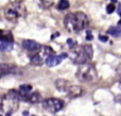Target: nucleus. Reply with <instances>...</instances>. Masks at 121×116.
I'll list each match as a JSON object with an SVG mask.
<instances>
[{
    "label": "nucleus",
    "mask_w": 121,
    "mask_h": 116,
    "mask_svg": "<svg viewBox=\"0 0 121 116\" xmlns=\"http://www.w3.org/2000/svg\"><path fill=\"white\" fill-rule=\"evenodd\" d=\"M89 25V18L83 12L69 13L64 18V26L67 31L71 33H79Z\"/></svg>",
    "instance_id": "obj_1"
},
{
    "label": "nucleus",
    "mask_w": 121,
    "mask_h": 116,
    "mask_svg": "<svg viewBox=\"0 0 121 116\" xmlns=\"http://www.w3.org/2000/svg\"><path fill=\"white\" fill-rule=\"evenodd\" d=\"M94 50L90 45H75L71 48L70 51V59L73 63L84 64L89 62L92 59Z\"/></svg>",
    "instance_id": "obj_2"
},
{
    "label": "nucleus",
    "mask_w": 121,
    "mask_h": 116,
    "mask_svg": "<svg viewBox=\"0 0 121 116\" xmlns=\"http://www.w3.org/2000/svg\"><path fill=\"white\" fill-rule=\"evenodd\" d=\"M27 15V9L20 2H11L4 8V16L11 22H18Z\"/></svg>",
    "instance_id": "obj_3"
},
{
    "label": "nucleus",
    "mask_w": 121,
    "mask_h": 116,
    "mask_svg": "<svg viewBox=\"0 0 121 116\" xmlns=\"http://www.w3.org/2000/svg\"><path fill=\"white\" fill-rule=\"evenodd\" d=\"M75 76H77L79 81L84 83H88V82H94L96 80L97 77H98V72H97L95 65L87 62V63L84 64H80Z\"/></svg>",
    "instance_id": "obj_4"
},
{
    "label": "nucleus",
    "mask_w": 121,
    "mask_h": 116,
    "mask_svg": "<svg viewBox=\"0 0 121 116\" xmlns=\"http://www.w3.org/2000/svg\"><path fill=\"white\" fill-rule=\"evenodd\" d=\"M19 97L18 92L16 91H10L6 95H3L2 99V111L4 113H12L16 111L19 107Z\"/></svg>",
    "instance_id": "obj_5"
},
{
    "label": "nucleus",
    "mask_w": 121,
    "mask_h": 116,
    "mask_svg": "<svg viewBox=\"0 0 121 116\" xmlns=\"http://www.w3.org/2000/svg\"><path fill=\"white\" fill-rule=\"evenodd\" d=\"M52 54H54V51H53V49L51 48V47L43 46L42 49H40L37 53H35V54L31 58L30 61H31L32 65L39 66V65H43L44 63H46V60Z\"/></svg>",
    "instance_id": "obj_6"
},
{
    "label": "nucleus",
    "mask_w": 121,
    "mask_h": 116,
    "mask_svg": "<svg viewBox=\"0 0 121 116\" xmlns=\"http://www.w3.org/2000/svg\"><path fill=\"white\" fill-rule=\"evenodd\" d=\"M43 108L50 113H56L60 111L64 107V102L57 98H49L43 101Z\"/></svg>",
    "instance_id": "obj_7"
},
{
    "label": "nucleus",
    "mask_w": 121,
    "mask_h": 116,
    "mask_svg": "<svg viewBox=\"0 0 121 116\" xmlns=\"http://www.w3.org/2000/svg\"><path fill=\"white\" fill-rule=\"evenodd\" d=\"M42 45L39 43L35 42V40H22V48L26 49L27 51L31 53H37L38 51L42 49Z\"/></svg>",
    "instance_id": "obj_8"
},
{
    "label": "nucleus",
    "mask_w": 121,
    "mask_h": 116,
    "mask_svg": "<svg viewBox=\"0 0 121 116\" xmlns=\"http://www.w3.org/2000/svg\"><path fill=\"white\" fill-rule=\"evenodd\" d=\"M19 97H20V100L30 102V103H38L42 100V96H40L39 93H29L26 94V95H20L19 94Z\"/></svg>",
    "instance_id": "obj_9"
},
{
    "label": "nucleus",
    "mask_w": 121,
    "mask_h": 116,
    "mask_svg": "<svg viewBox=\"0 0 121 116\" xmlns=\"http://www.w3.org/2000/svg\"><path fill=\"white\" fill-rule=\"evenodd\" d=\"M66 58H67V53H62L60 55L52 54L46 60V64L48 67H54V66L59 65L60 62L64 59H66Z\"/></svg>",
    "instance_id": "obj_10"
},
{
    "label": "nucleus",
    "mask_w": 121,
    "mask_h": 116,
    "mask_svg": "<svg viewBox=\"0 0 121 116\" xmlns=\"http://www.w3.org/2000/svg\"><path fill=\"white\" fill-rule=\"evenodd\" d=\"M84 93L83 89L80 85H69L68 89H67V94L70 98H77L82 96V94Z\"/></svg>",
    "instance_id": "obj_11"
},
{
    "label": "nucleus",
    "mask_w": 121,
    "mask_h": 116,
    "mask_svg": "<svg viewBox=\"0 0 121 116\" xmlns=\"http://www.w3.org/2000/svg\"><path fill=\"white\" fill-rule=\"evenodd\" d=\"M15 70H16V67L12 64H0V78L9 74H12Z\"/></svg>",
    "instance_id": "obj_12"
},
{
    "label": "nucleus",
    "mask_w": 121,
    "mask_h": 116,
    "mask_svg": "<svg viewBox=\"0 0 121 116\" xmlns=\"http://www.w3.org/2000/svg\"><path fill=\"white\" fill-rule=\"evenodd\" d=\"M0 40H1V42L13 43L14 38H13L12 32L8 31V30H0Z\"/></svg>",
    "instance_id": "obj_13"
},
{
    "label": "nucleus",
    "mask_w": 121,
    "mask_h": 116,
    "mask_svg": "<svg viewBox=\"0 0 121 116\" xmlns=\"http://www.w3.org/2000/svg\"><path fill=\"white\" fill-rule=\"evenodd\" d=\"M69 85H70L69 82H67L64 79H59V80L55 81V86H56V89L60 92H67Z\"/></svg>",
    "instance_id": "obj_14"
},
{
    "label": "nucleus",
    "mask_w": 121,
    "mask_h": 116,
    "mask_svg": "<svg viewBox=\"0 0 121 116\" xmlns=\"http://www.w3.org/2000/svg\"><path fill=\"white\" fill-rule=\"evenodd\" d=\"M107 34H111V35L115 36V37H119V36H121V27H119V26L111 27L107 30Z\"/></svg>",
    "instance_id": "obj_15"
},
{
    "label": "nucleus",
    "mask_w": 121,
    "mask_h": 116,
    "mask_svg": "<svg viewBox=\"0 0 121 116\" xmlns=\"http://www.w3.org/2000/svg\"><path fill=\"white\" fill-rule=\"evenodd\" d=\"M31 91H32V86L30 84H22L19 86L18 93L20 94V95H26V94L31 93Z\"/></svg>",
    "instance_id": "obj_16"
},
{
    "label": "nucleus",
    "mask_w": 121,
    "mask_h": 116,
    "mask_svg": "<svg viewBox=\"0 0 121 116\" xmlns=\"http://www.w3.org/2000/svg\"><path fill=\"white\" fill-rule=\"evenodd\" d=\"M13 48V43H8V42H1L0 40V51H10Z\"/></svg>",
    "instance_id": "obj_17"
},
{
    "label": "nucleus",
    "mask_w": 121,
    "mask_h": 116,
    "mask_svg": "<svg viewBox=\"0 0 121 116\" xmlns=\"http://www.w3.org/2000/svg\"><path fill=\"white\" fill-rule=\"evenodd\" d=\"M69 8V1L68 0H60L59 4H57V9L60 11L67 10Z\"/></svg>",
    "instance_id": "obj_18"
},
{
    "label": "nucleus",
    "mask_w": 121,
    "mask_h": 116,
    "mask_svg": "<svg viewBox=\"0 0 121 116\" xmlns=\"http://www.w3.org/2000/svg\"><path fill=\"white\" fill-rule=\"evenodd\" d=\"M115 10H116L115 3H109V4H107V6H106V12H107V14H112V13H113Z\"/></svg>",
    "instance_id": "obj_19"
},
{
    "label": "nucleus",
    "mask_w": 121,
    "mask_h": 116,
    "mask_svg": "<svg viewBox=\"0 0 121 116\" xmlns=\"http://www.w3.org/2000/svg\"><path fill=\"white\" fill-rule=\"evenodd\" d=\"M67 44L69 45V47H70V49H71L72 47H74L75 45H77V42H74V40H71V38H68V40H67Z\"/></svg>",
    "instance_id": "obj_20"
},
{
    "label": "nucleus",
    "mask_w": 121,
    "mask_h": 116,
    "mask_svg": "<svg viewBox=\"0 0 121 116\" xmlns=\"http://www.w3.org/2000/svg\"><path fill=\"white\" fill-rule=\"evenodd\" d=\"M86 40H94V36H92V33L90 30H88L87 32H86Z\"/></svg>",
    "instance_id": "obj_21"
},
{
    "label": "nucleus",
    "mask_w": 121,
    "mask_h": 116,
    "mask_svg": "<svg viewBox=\"0 0 121 116\" xmlns=\"http://www.w3.org/2000/svg\"><path fill=\"white\" fill-rule=\"evenodd\" d=\"M99 40H100L101 42L105 43V42H107V40H108V37H107L106 35H99Z\"/></svg>",
    "instance_id": "obj_22"
},
{
    "label": "nucleus",
    "mask_w": 121,
    "mask_h": 116,
    "mask_svg": "<svg viewBox=\"0 0 121 116\" xmlns=\"http://www.w3.org/2000/svg\"><path fill=\"white\" fill-rule=\"evenodd\" d=\"M2 99H3V96H0V113H2Z\"/></svg>",
    "instance_id": "obj_23"
},
{
    "label": "nucleus",
    "mask_w": 121,
    "mask_h": 116,
    "mask_svg": "<svg viewBox=\"0 0 121 116\" xmlns=\"http://www.w3.org/2000/svg\"><path fill=\"white\" fill-rule=\"evenodd\" d=\"M117 13L119 14V16H121V3L118 4V8H117Z\"/></svg>",
    "instance_id": "obj_24"
},
{
    "label": "nucleus",
    "mask_w": 121,
    "mask_h": 116,
    "mask_svg": "<svg viewBox=\"0 0 121 116\" xmlns=\"http://www.w3.org/2000/svg\"><path fill=\"white\" fill-rule=\"evenodd\" d=\"M57 35H60V33H55V34H53V35H52V37H51V38H52V40H54V38L56 37Z\"/></svg>",
    "instance_id": "obj_25"
},
{
    "label": "nucleus",
    "mask_w": 121,
    "mask_h": 116,
    "mask_svg": "<svg viewBox=\"0 0 121 116\" xmlns=\"http://www.w3.org/2000/svg\"><path fill=\"white\" fill-rule=\"evenodd\" d=\"M22 115L23 116H28V115H29V112H28V111H25V112L22 113Z\"/></svg>",
    "instance_id": "obj_26"
},
{
    "label": "nucleus",
    "mask_w": 121,
    "mask_h": 116,
    "mask_svg": "<svg viewBox=\"0 0 121 116\" xmlns=\"http://www.w3.org/2000/svg\"><path fill=\"white\" fill-rule=\"evenodd\" d=\"M119 89H121V78L119 79Z\"/></svg>",
    "instance_id": "obj_27"
},
{
    "label": "nucleus",
    "mask_w": 121,
    "mask_h": 116,
    "mask_svg": "<svg viewBox=\"0 0 121 116\" xmlns=\"http://www.w3.org/2000/svg\"><path fill=\"white\" fill-rule=\"evenodd\" d=\"M5 116H12V113H5Z\"/></svg>",
    "instance_id": "obj_28"
},
{
    "label": "nucleus",
    "mask_w": 121,
    "mask_h": 116,
    "mask_svg": "<svg viewBox=\"0 0 121 116\" xmlns=\"http://www.w3.org/2000/svg\"><path fill=\"white\" fill-rule=\"evenodd\" d=\"M112 1H113V3H116V2H117V0H112Z\"/></svg>",
    "instance_id": "obj_29"
},
{
    "label": "nucleus",
    "mask_w": 121,
    "mask_h": 116,
    "mask_svg": "<svg viewBox=\"0 0 121 116\" xmlns=\"http://www.w3.org/2000/svg\"><path fill=\"white\" fill-rule=\"evenodd\" d=\"M40 1H43V2H44V0H40Z\"/></svg>",
    "instance_id": "obj_30"
},
{
    "label": "nucleus",
    "mask_w": 121,
    "mask_h": 116,
    "mask_svg": "<svg viewBox=\"0 0 121 116\" xmlns=\"http://www.w3.org/2000/svg\"><path fill=\"white\" fill-rule=\"evenodd\" d=\"M0 116H1V114H0Z\"/></svg>",
    "instance_id": "obj_31"
}]
</instances>
